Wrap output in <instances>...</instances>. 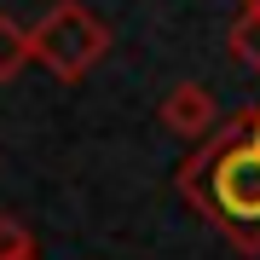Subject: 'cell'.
Segmentation results:
<instances>
[{"instance_id": "cell-1", "label": "cell", "mask_w": 260, "mask_h": 260, "mask_svg": "<svg viewBox=\"0 0 260 260\" xmlns=\"http://www.w3.org/2000/svg\"><path fill=\"white\" fill-rule=\"evenodd\" d=\"M179 191L243 254H260V104L225 116L179 168Z\"/></svg>"}, {"instance_id": "cell-2", "label": "cell", "mask_w": 260, "mask_h": 260, "mask_svg": "<svg viewBox=\"0 0 260 260\" xmlns=\"http://www.w3.org/2000/svg\"><path fill=\"white\" fill-rule=\"evenodd\" d=\"M29 47H35V64H47L58 81H81L104 64L110 52V29L93 6L81 0H58V6L29 29Z\"/></svg>"}, {"instance_id": "cell-3", "label": "cell", "mask_w": 260, "mask_h": 260, "mask_svg": "<svg viewBox=\"0 0 260 260\" xmlns=\"http://www.w3.org/2000/svg\"><path fill=\"white\" fill-rule=\"evenodd\" d=\"M162 127L179 133V139H197L203 145L214 127H220V104H214V93L203 81H179L174 93L162 99Z\"/></svg>"}, {"instance_id": "cell-4", "label": "cell", "mask_w": 260, "mask_h": 260, "mask_svg": "<svg viewBox=\"0 0 260 260\" xmlns=\"http://www.w3.org/2000/svg\"><path fill=\"white\" fill-rule=\"evenodd\" d=\"M29 58H35V47H29V29L18 23V18H6L0 12V81H12Z\"/></svg>"}, {"instance_id": "cell-5", "label": "cell", "mask_w": 260, "mask_h": 260, "mask_svg": "<svg viewBox=\"0 0 260 260\" xmlns=\"http://www.w3.org/2000/svg\"><path fill=\"white\" fill-rule=\"evenodd\" d=\"M232 58L237 64H249V70H260V12H237V23H232Z\"/></svg>"}, {"instance_id": "cell-6", "label": "cell", "mask_w": 260, "mask_h": 260, "mask_svg": "<svg viewBox=\"0 0 260 260\" xmlns=\"http://www.w3.org/2000/svg\"><path fill=\"white\" fill-rule=\"evenodd\" d=\"M35 254V232L18 214H0V260H29Z\"/></svg>"}, {"instance_id": "cell-7", "label": "cell", "mask_w": 260, "mask_h": 260, "mask_svg": "<svg viewBox=\"0 0 260 260\" xmlns=\"http://www.w3.org/2000/svg\"><path fill=\"white\" fill-rule=\"evenodd\" d=\"M243 12H260V0H243Z\"/></svg>"}, {"instance_id": "cell-8", "label": "cell", "mask_w": 260, "mask_h": 260, "mask_svg": "<svg viewBox=\"0 0 260 260\" xmlns=\"http://www.w3.org/2000/svg\"><path fill=\"white\" fill-rule=\"evenodd\" d=\"M29 260H41V254H29Z\"/></svg>"}]
</instances>
